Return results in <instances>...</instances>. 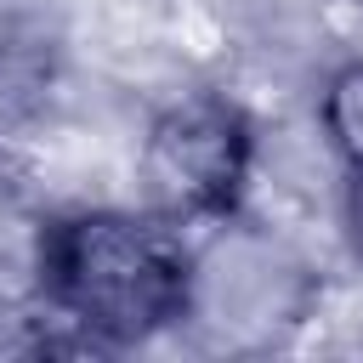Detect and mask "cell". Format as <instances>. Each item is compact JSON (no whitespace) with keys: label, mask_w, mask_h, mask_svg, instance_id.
I'll use <instances>...</instances> for the list:
<instances>
[{"label":"cell","mask_w":363,"mask_h":363,"mask_svg":"<svg viewBox=\"0 0 363 363\" xmlns=\"http://www.w3.org/2000/svg\"><path fill=\"white\" fill-rule=\"evenodd\" d=\"M136 170H142L147 210L182 227L227 221L255 170V125L233 96L193 91L153 113Z\"/></svg>","instance_id":"2"},{"label":"cell","mask_w":363,"mask_h":363,"mask_svg":"<svg viewBox=\"0 0 363 363\" xmlns=\"http://www.w3.org/2000/svg\"><path fill=\"white\" fill-rule=\"evenodd\" d=\"M318 136L340 170H363V57H346L323 74L318 91Z\"/></svg>","instance_id":"3"},{"label":"cell","mask_w":363,"mask_h":363,"mask_svg":"<svg viewBox=\"0 0 363 363\" xmlns=\"http://www.w3.org/2000/svg\"><path fill=\"white\" fill-rule=\"evenodd\" d=\"M340 227H346V250L363 267V170H346V193H340Z\"/></svg>","instance_id":"4"},{"label":"cell","mask_w":363,"mask_h":363,"mask_svg":"<svg viewBox=\"0 0 363 363\" xmlns=\"http://www.w3.org/2000/svg\"><path fill=\"white\" fill-rule=\"evenodd\" d=\"M34 284L85 346H136L193 318L199 250L159 210H74L40 227Z\"/></svg>","instance_id":"1"}]
</instances>
